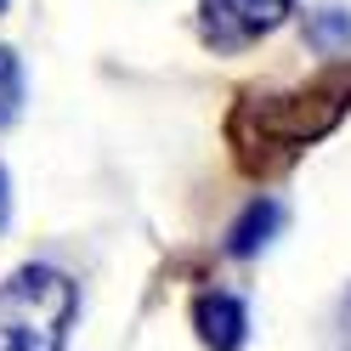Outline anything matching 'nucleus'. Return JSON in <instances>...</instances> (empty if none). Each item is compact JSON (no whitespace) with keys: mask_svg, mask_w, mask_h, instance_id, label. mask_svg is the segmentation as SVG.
I'll return each instance as SVG.
<instances>
[{"mask_svg":"<svg viewBox=\"0 0 351 351\" xmlns=\"http://www.w3.org/2000/svg\"><path fill=\"white\" fill-rule=\"evenodd\" d=\"M74 283L51 267H23L0 283V351H62L74 323Z\"/></svg>","mask_w":351,"mask_h":351,"instance_id":"1","label":"nucleus"},{"mask_svg":"<svg viewBox=\"0 0 351 351\" xmlns=\"http://www.w3.org/2000/svg\"><path fill=\"white\" fill-rule=\"evenodd\" d=\"M351 102V85L335 80V85H312L300 97H283V102H261V136L255 142H238V147H272V153H295L312 136H323L328 125L340 119V108Z\"/></svg>","mask_w":351,"mask_h":351,"instance_id":"2","label":"nucleus"},{"mask_svg":"<svg viewBox=\"0 0 351 351\" xmlns=\"http://www.w3.org/2000/svg\"><path fill=\"white\" fill-rule=\"evenodd\" d=\"M199 12H204V34L215 46H244V40L283 23L289 0H199Z\"/></svg>","mask_w":351,"mask_h":351,"instance_id":"3","label":"nucleus"},{"mask_svg":"<svg viewBox=\"0 0 351 351\" xmlns=\"http://www.w3.org/2000/svg\"><path fill=\"white\" fill-rule=\"evenodd\" d=\"M193 323H199V340L210 351H238L250 340V312L238 295H199V306H193Z\"/></svg>","mask_w":351,"mask_h":351,"instance_id":"4","label":"nucleus"},{"mask_svg":"<svg viewBox=\"0 0 351 351\" xmlns=\"http://www.w3.org/2000/svg\"><path fill=\"white\" fill-rule=\"evenodd\" d=\"M283 221H289V210H283L278 199H255V204L227 227V255H238V261H244V255H261V250L283 232Z\"/></svg>","mask_w":351,"mask_h":351,"instance_id":"5","label":"nucleus"},{"mask_svg":"<svg viewBox=\"0 0 351 351\" xmlns=\"http://www.w3.org/2000/svg\"><path fill=\"white\" fill-rule=\"evenodd\" d=\"M306 46L335 57V51H351V12L346 6H317L306 12Z\"/></svg>","mask_w":351,"mask_h":351,"instance_id":"6","label":"nucleus"},{"mask_svg":"<svg viewBox=\"0 0 351 351\" xmlns=\"http://www.w3.org/2000/svg\"><path fill=\"white\" fill-rule=\"evenodd\" d=\"M17 108H23V62L12 46H0V125H12Z\"/></svg>","mask_w":351,"mask_h":351,"instance_id":"7","label":"nucleus"},{"mask_svg":"<svg viewBox=\"0 0 351 351\" xmlns=\"http://www.w3.org/2000/svg\"><path fill=\"white\" fill-rule=\"evenodd\" d=\"M6 215H12V187H6V170H0V227H6Z\"/></svg>","mask_w":351,"mask_h":351,"instance_id":"8","label":"nucleus"},{"mask_svg":"<svg viewBox=\"0 0 351 351\" xmlns=\"http://www.w3.org/2000/svg\"><path fill=\"white\" fill-rule=\"evenodd\" d=\"M340 317H346V335H351V295H346V312H340Z\"/></svg>","mask_w":351,"mask_h":351,"instance_id":"9","label":"nucleus"},{"mask_svg":"<svg viewBox=\"0 0 351 351\" xmlns=\"http://www.w3.org/2000/svg\"><path fill=\"white\" fill-rule=\"evenodd\" d=\"M0 12H6V0H0Z\"/></svg>","mask_w":351,"mask_h":351,"instance_id":"10","label":"nucleus"}]
</instances>
